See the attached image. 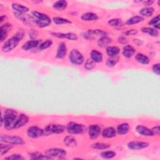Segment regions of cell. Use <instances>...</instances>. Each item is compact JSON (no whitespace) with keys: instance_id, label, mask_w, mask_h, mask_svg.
<instances>
[{"instance_id":"6da1fadb","label":"cell","mask_w":160,"mask_h":160,"mask_svg":"<svg viewBox=\"0 0 160 160\" xmlns=\"http://www.w3.org/2000/svg\"><path fill=\"white\" fill-rule=\"evenodd\" d=\"M18 111L12 108L6 109L1 114V126L7 131H12L14 129V126L18 117Z\"/></svg>"},{"instance_id":"7a4b0ae2","label":"cell","mask_w":160,"mask_h":160,"mask_svg":"<svg viewBox=\"0 0 160 160\" xmlns=\"http://www.w3.org/2000/svg\"><path fill=\"white\" fill-rule=\"evenodd\" d=\"M66 131V126L59 123H50L43 128L44 136L62 134Z\"/></svg>"},{"instance_id":"3957f363","label":"cell","mask_w":160,"mask_h":160,"mask_svg":"<svg viewBox=\"0 0 160 160\" xmlns=\"http://www.w3.org/2000/svg\"><path fill=\"white\" fill-rule=\"evenodd\" d=\"M87 130L86 126L83 124L75 121H69L66 125V131L69 134L77 135L84 133Z\"/></svg>"},{"instance_id":"277c9868","label":"cell","mask_w":160,"mask_h":160,"mask_svg":"<svg viewBox=\"0 0 160 160\" xmlns=\"http://www.w3.org/2000/svg\"><path fill=\"white\" fill-rule=\"evenodd\" d=\"M0 141L13 146H22L25 144V141L21 136L6 134H2L0 136Z\"/></svg>"},{"instance_id":"5b68a950","label":"cell","mask_w":160,"mask_h":160,"mask_svg":"<svg viewBox=\"0 0 160 160\" xmlns=\"http://www.w3.org/2000/svg\"><path fill=\"white\" fill-rule=\"evenodd\" d=\"M21 41L15 35H13L11 38L7 39L1 46V51L3 52L8 53L12 50H14L16 48L18 47L19 42Z\"/></svg>"},{"instance_id":"8992f818","label":"cell","mask_w":160,"mask_h":160,"mask_svg":"<svg viewBox=\"0 0 160 160\" xmlns=\"http://www.w3.org/2000/svg\"><path fill=\"white\" fill-rule=\"evenodd\" d=\"M69 61L74 65L81 66L84 61V56L82 53L77 49H72L68 54Z\"/></svg>"},{"instance_id":"52a82bcc","label":"cell","mask_w":160,"mask_h":160,"mask_svg":"<svg viewBox=\"0 0 160 160\" xmlns=\"http://www.w3.org/2000/svg\"><path fill=\"white\" fill-rule=\"evenodd\" d=\"M45 154L52 158H58L62 159L67 155V151L64 149L61 148H51L45 151Z\"/></svg>"},{"instance_id":"ba28073f","label":"cell","mask_w":160,"mask_h":160,"mask_svg":"<svg viewBox=\"0 0 160 160\" xmlns=\"http://www.w3.org/2000/svg\"><path fill=\"white\" fill-rule=\"evenodd\" d=\"M27 136L31 139H38L44 136L43 129L35 125L30 126L26 130Z\"/></svg>"},{"instance_id":"9c48e42d","label":"cell","mask_w":160,"mask_h":160,"mask_svg":"<svg viewBox=\"0 0 160 160\" xmlns=\"http://www.w3.org/2000/svg\"><path fill=\"white\" fill-rule=\"evenodd\" d=\"M101 128L98 124H89L87 128V132L89 138L91 139H97L101 133Z\"/></svg>"},{"instance_id":"30bf717a","label":"cell","mask_w":160,"mask_h":160,"mask_svg":"<svg viewBox=\"0 0 160 160\" xmlns=\"http://www.w3.org/2000/svg\"><path fill=\"white\" fill-rule=\"evenodd\" d=\"M51 35L54 38L59 39H66L69 41H77L78 39V35L72 32H51Z\"/></svg>"},{"instance_id":"8fae6325","label":"cell","mask_w":160,"mask_h":160,"mask_svg":"<svg viewBox=\"0 0 160 160\" xmlns=\"http://www.w3.org/2000/svg\"><path fill=\"white\" fill-rule=\"evenodd\" d=\"M149 143L147 141H131L127 143V147L131 150H141L147 148Z\"/></svg>"},{"instance_id":"7c38bea8","label":"cell","mask_w":160,"mask_h":160,"mask_svg":"<svg viewBox=\"0 0 160 160\" xmlns=\"http://www.w3.org/2000/svg\"><path fill=\"white\" fill-rule=\"evenodd\" d=\"M12 29V24L9 22H4L0 26V41L3 43L8 36L9 32Z\"/></svg>"},{"instance_id":"4fadbf2b","label":"cell","mask_w":160,"mask_h":160,"mask_svg":"<svg viewBox=\"0 0 160 160\" xmlns=\"http://www.w3.org/2000/svg\"><path fill=\"white\" fill-rule=\"evenodd\" d=\"M14 17H16L19 21L22 22L26 26H31L34 24L33 23V18L31 15L28 14H22L16 12H13Z\"/></svg>"},{"instance_id":"5bb4252c","label":"cell","mask_w":160,"mask_h":160,"mask_svg":"<svg viewBox=\"0 0 160 160\" xmlns=\"http://www.w3.org/2000/svg\"><path fill=\"white\" fill-rule=\"evenodd\" d=\"M68 53V47L65 42L61 41L58 44L56 52V58L58 59H63L67 55Z\"/></svg>"},{"instance_id":"9a60e30c","label":"cell","mask_w":160,"mask_h":160,"mask_svg":"<svg viewBox=\"0 0 160 160\" xmlns=\"http://www.w3.org/2000/svg\"><path fill=\"white\" fill-rule=\"evenodd\" d=\"M41 39H30L27 41L22 45V49L25 51H28L29 50L38 48L40 43L41 42Z\"/></svg>"},{"instance_id":"2e32d148","label":"cell","mask_w":160,"mask_h":160,"mask_svg":"<svg viewBox=\"0 0 160 160\" xmlns=\"http://www.w3.org/2000/svg\"><path fill=\"white\" fill-rule=\"evenodd\" d=\"M136 131L138 134L145 137H152L154 136L151 128L150 129L142 124L137 125L136 126Z\"/></svg>"},{"instance_id":"e0dca14e","label":"cell","mask_w":160,"mask_h":160,"mask_svg":"<svg viewBox=\"0 0 160 160\" xmlns=\"http://www.w3.org/2000/svg\"><path fill=\"white\" fill-rule=\"evenodd\" d=\"M29 121V117L24 114V113H21L18 115V117L17 118L15 126H14V129H19L26 125Z\"/></svg>"},{"instance_id":"ac0fdd59","label":"cell","mask_w":160,"mask_h":160,"mask_svg":"<svg viewBox=\"0 0 160 160\" xmlns=\"http://www.w3.org/2000/svg\"><path fill=\"white\" fill-rule=\"evenodd\" d=\"M136 52V48L132 45L129 44H125L122 49V54L124 58L127 59L132 58L135 54Z\"/></svg>"},{"instance_id":"d6986e66","label":"cell","mask_w":160,"mask_h":160,"mask_svg":"<svg viewBox=\"0 0 160 160\" xmlns=\"http://www.w3.org/2000/svg\"><path fill=\"white\" fill-rule=\"evenodd\" d=\"M117 132L115 128L113 126L106 127L101 130V135L104 138H112L116 136Z\"/></svg>"},{"instance_id":"ffe728a7","label":"cell","mask_w":160,"mask_h":160,"mask_svg":"<svg viewBox=\"0 0 160 160\" xmlns=\"http://www.w3.org/2000/svg\"><path fill=\"white\" fill-rule=\"evenodd\" d=\"M89 58L95 63H100L103 61V54L96 49H92L89 52Z\"/></svg>"},{"instance_id":"44dd1931","label":"cell","mask_w":160,"mask_h":160,"mask_svg":"<svg viewBox=\"0 0 160 160\" xmlns=\"http://www.w3.org/2000/svg\"><path fill=\"white\" fill-rule=\"evenodd\" d=\"M29 158L32 160H46L52 159V158L46 154H42L39 151H33L28 154Z\"/></svg>"},{"instance_id":"7402d4cb","label":"cell","mask_w":160,"mask_h":160,"mask_svg":"<svg viewBox=\"0 0 160 160\" xmlns=\"http://www.w3.org/2000/svg\"><path fill=\"white\" fill-rule=\"evenodd\" d=\"M11 7L13 10V12L18 13L26 14L29 11V8L28 7L18 2H12L11 5Z\"/></svg>"},{"instance_id":"603a6c76","label":"cell","mask_w":160,"mask_h":160,"mask_svg":"<svg viewBox=\"0 0 160 160\" xmlns=\"http://www.w3.org/2000/svg\"><path fill=\"white\" fill-rule=\"evenodd\" d=\"M117 134L119 135H126L127 134L130 130V126L128 122H123L119 124L116 128Z\"/></svg>"},{"instance_id":"cb8c5ba5","label":"cell","mask_w":160,"mask_h":160,"mask_svg":"<svg viewBox=\"0 0 160 160\" xmlns=\"http://www.w3.org/2000/svg\"><path fill=\"white\" fill-rule=\"evenodd\" d=\"M63 143L64 145L68 148H75L78 145V142L76 139L72 135H67L63 138Z\"/></svg>"},{"instance_id":"d4e9b609","label":"cell","mask_w":160,"mask_h":160,"mask_svg":"<svg viewBox=\"0 0 160 160\" xmlns=\"http://www.w3.org/2000/svg\"><path fill=\"white\" fill-rule=\"evenodd\" d=\"M154 12H155V9L152 6H148V7L144 6L143 8H141L139 11V13L140 16H141L144 18L151 17Z\"/></svg>"},{"instance_id":"484cf974","label":"cell","mask_w":160,"mask_h":160,"mask_svg":"<svg viewBox=\"0 0 160 160\" xmlns=\"http://www.w3.org/2000/svg\"><path fill=\"white\" fill-rule=\"evenodd\" d=\"M112 42V40L111 38L109 37L108 36H104L99 37L97 41V44L99 48H106L107 46L111 45Z\"/></svg>"},{"instance_id":"4316f807","label":"cell","mask_w":160,"mask_h":160,"mask_svg":"<svg viewBox=\"0 0 160 160\" xmlns=\"http://www.w3.org/2000/svg\"><path fill=\"white\" fill-rule=\"evenodd\" d=\"M99 19L98 14L93 12H86L81 16V19L83 21L91 22L97 21Z\"/></svg>"},{"instance_id":"83f0119b","label":"cell","mask_w":160,"mask_h":160,"mask_svg":"<svg viewBox=\"0 0 160 160\" xmlns=\"http://www.w3.org/2000/svg\"><path fill=\"white\" fill-rule=\"evenodd\" d=\"M105 52L108 57H112L118 56L121 52V49L117 46L109 45L105 48Z\"/></svg>"},{"instance_id":"f1b7e54d","label":"cell","mask_w":160,"mask_h":160,"mask_svg":"<svg viewBox=\"0 0 160 160\" xmlns=\"http://www.w3.org/2000/svg\"><path fill=\"white\" fill-rule=\"evenodd\" d=\"M51 22H52L51 18L47 19H37L33 18L34 25H35L36 26L39 28H45L49 26L51 24Z\"/></svg>"},{"instance_id":"f546056e","label":"cell","mask_w":160,"mask_h":160,"mask_svg":"<svg viewBox=\"0 0 160 160\" xmlns=\"http://www.w3.org/2000/svg\"><path fill=\"white\" fill-rule=\"evenodd\" d=\"M134 58L138 63L142 65H147L150 62L149 58L146 54L142 52L136 53L134 56Z\"/></svg>"},{"instance_id":"4dcf8cb0","label":"cell","mask_w":160,"mask_h":160,"mask_svg":"<svg viewBox=\"0 0 160 160\" xmlns=\"http://www.w3.org/2000/svg\"><path fill=\"white\" fill-rule=\"evenodd\" d=\"M144 20V18L142 17L140 15H136V16H133L128 18L125 24L128 26H132L134 24H139L141 22H142Z\"/></svg>"},{"instance_id":"1f68e13d","label":"cell","mask_w":160,"mask_h":160,"mask_svg":"<svg viewBox=\"0 0 160 160\" xmlns=\"http://www.w3.org/2000/svg\"><path fill=\"white\" fill-rule=\"evenodd\" d=\"M140 31L144 34H147L152 37H158L159 35V31L153 28L152 27H142Z\"/></svg>"},{"instance_id":"d6a6232c","label":"cell","mask_w":160,"mask_h":160,"mask_svg":"<svg viewBox=\"0 0 160 160\" xmlns=\"http://www.w3.org/2000/svg\"><path fill=\"white\" fill-rule=\"evenodd\" d=\"M68 2L65 0H58L52 4V8L57 11H63L67 8Z\"/></svg>"},{"instance_id":"836d02e7","label":"cell","mask_w":160,"mask_h":160,"mask_svg":"<svg viewBox=\"0 0 160 160\" xmlns=\"http://www.w3.org/2000/svg\"><path fill=\"white\" fill-rule=\"evenodd\" d=\"M91 147L92 149H96V150H107L111 147V145L106 142H96L92 143Z\"/></svg>"},{"instance_id":"e575fe53","label":"cell","mask_w":160,"mask_h":160,"mask_svg":"<svg viewBox=\"0 0 160 160\" xmlns=\"http://www.w3.org/2000/svg\"><path fill=\"white\" fill-rule=\"evenodd\" d=\"M108 24L114 28H119L124 26V22L120 18H112L108 21Z\"/></svg>"},{"instance_id":"d590c367","label":"cell","mask_w":160,"mask_h":160,"mask_svg":"<svg viewBox=\"0 0 160 160\" xmlns=\"http://www.w3.org/2000/svg\"><path fill=\"white\" fill-rule=\"evenodd\" d=\"M52 22L56 25H62V24H71L72 23V21L65 18L60 17V16H54L52 19Z\"/></svg>"},{"instance_id":"8d00e7d4","label":"cell","mask_w":160,"mask_h":160,"mask_svg":"<svg viewBox=\"0 0 160 160\" xmlns=\"http://www.w3.org/2000/svg\"><path fill=\"white\" fill-rule=\"evenodd\" d=\"M86 32L92 36H97L102 37L104 36H108V32L106 31L101 29H89Z\"/></svg>"},{"instance_id":"74e56055","label":"cell","mask_w":160,"mask_h":160,"mask_svg":"<svg viewBox=\"0 0 160 160\" xmlns=\"http://www.w3.org/2000/svg\"><path fill=\"white\" fill-rule=\"evenodd\" d=\"M14 147L13 145L4 143V142H1L0 144V155L1 156H3L6 155L11 149H12Z\"/></svg>"},{"instance_id":"f35d334b","label":"cell","mask_w":160,"mask_h":160,"mask_svg":"<svg viewBox=\"0 0 160 160\" xmlns=\"http://www.w3.org/2000/svg\"><path fill=\"white\" fill-rule=\"evenodd\" d=\"M119 61V56H112V57H108V58L106 61V65L108 68H113L114 67Z\"/></svg>"},{"instance_id":"ab89813d","label":"cell","mask_w":160,"mask_h":160,"mask_svg":"<svg viewBox=\"0 0 160 160\" xmlns=\"http://www.w3.org/2000/svg\"><path fill=\"white\" fill-rule=\"evenodd\" d=\"M52 44H53V41L52 39H46V40L41 41V42L40 43V44L38 47V49L41 51H43V50L49 48L50 47L52 46Z\"/></svg>"},{"instance_id":"60d3db41","label":"cell","mask_w":160,"mask_h":160,"mask_svg":"<svg viewBox=\"0 0 160 160\" xmlns=\"http://www.w3.org/2000/svg\"><path fill=\"white\" fill-rule=\"evenodd\" d=\"M116 156V152L112 150H104L100 153V156L104 159H112Z\"/></svg>"},{"instance_id":"b9f144b4","label":"cell","mask_w":160,"mask_h":160,"mask_svg":"<svg viewBox=\"0 0 160 160\" xmlns=\"http://www.w3.org/2000/svg\"><path fill=\"white\" fill-rule=\"evenodd\" d=\"M96 67V63L90 58L87 59L84 63V68L87 71H91Z\"/></svg>"},{"instance_id":"7bdbcfd3","label":"cell","mask_w":160,"mask_h":160,"mask_svg":"<svg viewBox=\"0 0 160 160\" xmlns=\"http://www.w3.org/2000/svg\"><path fill=\"white\" fill-rule=\"evenodd\" d=\"M4 159L6 160H24L25 158L21 154L14 153L4 158Z\"/></svg>"},{"instance_id":"ee69618b","label":"cell","mask_w":160,"mask_h":160,"mask_svg":"<svg viewBox=\"0 0 160 160\" xmlns=\"http://www.w3.org/2000/svg\"><path fill=\"white\" fill-rule=\"evenodd\" d=\"M159 21H160V15L158 14L156 15L155 16H154L152 19H151L148 21V24L149 26L152 27V26H154L155 24L159 23Z\"/></svg>"},{"instance_id":"f6af8a7d","label":"cell","mask_w":160,"mask_h":160,"mask_svg":"<svg viewBox=\"0 0 160 160\" xmlns=\"http://www.w3.org/2000/svg\"><path fill=\"white\" fill-rule=\"evenodd\" d=\"M28 36L30 39H37L39 36V32L34 29H31L28 32Z\"/></svg>"},{"instance_id":"bcb514c9","label":"cell","mask_w":160,"mask_h":160,"mask_svg":"<svg viewBox=\"0 0 160 160\" xmlns=\"http://www.w3.org/2000/svg\"><path fill=\"white\" fill-rule=\"evenodd\" d=\"M138 30L137 29H130L124 32V34L126 36H136L138 34Z\"/></svg>"},{"instance_id":"7dc6e473","label":"cell","mask_w":160,"mask_h":160,"mask_svg":"<svg viewBox=\"0 0 160 160\" xmlns=\"http://www.w3.org/2000/svg\"><path fill=\"white\" fill-rule=\"evenodd\" d=\"M152 71L157 76H159L160 74V64L159 62L153 64L151 68Z\"/></svg>"},{"instance_id":"c3c4849f","label":"cell","mask_w":160,"mask_h":160,"mask_svg":"<svg viewBox=\"0 0 160 160\" xmlns=\"http://www.w3.org/2000/svg\"><path fill=\"white\" fill-rule=\"evenodd\" d=\"M82 38L87 41H92L94 39V36L90 35L89 34H88L87 32H82L81 34Z\"/></svg>"},{"instance_id":"681fc988","label":"cell","mask_w":160,"mask_h":160,"mask_svg":"<svg viewBox=\"0 0 160 160\" xmlns=\"http://www.w3.org/2000/svg\"><path fill=\"white\" fill-rule=\"evenodd\" d=\"M118 42L121 44H126L128 42V41L125 36H120L118 38Z\"/></svg>"},{"instance_id":"f907efd6","label":"cell","mask_w":160,"mask_h":160,"mask_svg":"<svg viewBox=\"0 0 160 160\" xmlns=\"http://www.w3.org/2000/svg\"><path fill=\"white\" fill-rule=\"evenodd\" d=\"M153 133H154V136H159V133H160V128H159V125H156L155 126H153L152 128H151Z\"/></svg>"},{"instance_id":"816d5d0a","label":"cell","mask_w":160,"mask_h":160,"mask_svg":"<svg viewBox=\"0 0 160 160\" xmlns=\"http://www.w3.org/2000/svg\"><path fill=\"white\" fill-rule=\"evenodd\" d=\"M132 42H134V44H136L138 46H140L141 45H142V44L144 43V41H142V39H139V38H134L132 39Z\"/></svg>"},{"instance_id":"f5cc1de1","label":"cell","mask_w":160,"mask_h":160,"mask_svg":"<svg viewBox=\"0 0 160 160\" xmlns=\"http://www.w3.org/2000/svg\"><path fill=\"white\" fill-rule=\"evenodd\" d=\"M142 4L144 6L148 7V6H151L154 3V1L153 0H146V1H142Z\"/></svg>"},{"instance_id":"db71d44e","label":"cell","mask_w":160,"mask_h":160,"mask_svg":"<svg viewBox=\"0 0 160 160\" xmlns=\"http://www.w3.org/2000/svg\"><path fill=\"white\" fill-rule=\"evenodd\" d=\"M7 19H8V16H7L6 14L1 15V16H0V23L1 24H2V23L4 22H5L6 20H7Z\"/></svg>"},{"instance_id":"11a10c76","label":"cell","mask_w":160,"mask_h":160,"mask_svg":"<svg viewBox=\"0 0 160 160\" xmlns=\"http://www.w3.org/2000/svg\"><path fill=\"white\" fill-rule=\"evenodd\" d=\"M33 2L36 3V4H38V3H41V2H42V1H33Z\"/></svg>"},{"instance_id":"9f6ffc18","label":"cell","mask_w":160,"mask_h":160,"mask_svg":"<svg viewBox=\"0 0 160 160\" xmlns=\"http://www.w3.org/2000/svg\"><path fill=\"white\" fill-rule=\"evenodd\" d=\"M74 159H81L82 158H73Z\"/></svg>"}]
</instances>
